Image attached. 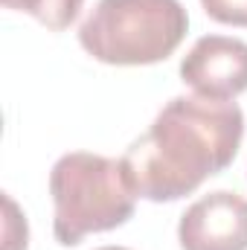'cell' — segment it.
Here are the masks:
<instances>
[{
	"label": "cell",
	"mask_w": 247,
	"mask_h": 250,
	"mask_svg": "<svg viewBox=\"0 0 247 250\" xmlns=\"http://www.w3.org/2000/svg\"><path fill=\"white\" fill-rule=\"evenodd\" d=\"M245 114L236 102L175 96L125 151L123 175L137 198L163 204L192 195L224 172L242 146Z\"/></svg>",
	"instance_id": "6da1fadb"
},
{
	"label": "cell",
	"mask_w": 247,
	"mask_h": 250,
	"mask_svg": "<svg viewBox=\"0 0 247 250\" xmlns=\"http://www.w3.org/2000/svg\"><path fill=\"white\" fill-rule=\"evenodd\" d=\"M50 195L56 204L53 233L64 248L79 245L90 233L123 227L137 201L125 184L123 163L90 151H70L53 166Z\"/></svg>",
	"instance_id": "7a4b0ae2"
},
{
	"label": "cell",
	"mask_w": 247,
	"mask_h": 250,
	"mask_svg": "<svg viewBox=\"0 0 247 250\" xmlns=\"http://www.w3.org/2000/svg\"><path fill=\"white\" fill-rule=\"evenodd\" d=\"M181 0H99L79 29L82 47L102 64L140 67L166 62L186 38Z\"/></svg>",
	"instance_id": "3957f363"
},
{
	"label": "cell",
	"mask_w": 247,
	"mask_h": 250,
	"mask_svg": "<svg viewBox=\"0 0 247 250\" xmlns=\"http://www.w3.org/2000/svg\"><path fill=\"white\" fill-rule=\"evenodd\" d=\"M181 79L195 96L233 102L247 90V41L204 35L181 62Z\"/></svg>",
	"instance_id": "277c9868"
},
{
	"label": "cell",
	"mask_w": 247,
	"mask_h": 250,
	"mask_svg": "<svg viewBox=\"0 0 247 250\" xmlns=\"http://www.w3.org/2000/svg\"><path fill=\"white\" fill-rule=\"evenodd\" d=\"M184 250H247V201L239 192H209L178 224Z\"/></svg>",
	"instance_id": "5b68a950"
},
{
	"label": "cell",
	"mask_w": 247,
	"mask_h": 250,
	"mask_svg": "<svg viewBox=\"0 0 247 250\" xmlns=\"http://www.w3.org/2000/svg\"><path fill=\"white\" fill-rule=\"evenodd\" d=\"M84 0H3L6 9H18V12H29L35 21H41L47 29L62 32L67 29L82 9Z\"/></svg>",
	"instance_id": "8992f818"
},
{
	"label": "cell",
	"mask_w": 247,
	"mask_h": 250,
	"mask_svg": "<svg viewBox=\"0 0 247 250\" xmlns=\"http://www.w3.org/2000/svg\"><path fill=\"white\" fill-rule=\"evenodd\" d=\"M204 12L227 26H247V0H201Z\"/></svg>",
	"instance_id": "52a82bcc"
},
{
	"label": "cell",
	"mask_w": 247,
	"mask_h": 250,
	"mask_svg": "<svg viewBox=\"0 0 247 250\" xmlns=\"http://www.w3.org/2000/svg\"><path fill=\"white\" fill-rule=\"evenodd\" d=\"M99 250H128V248H99Z\"/></svg>",
	"instance_id": "ba28073f"
}]
</instances>
